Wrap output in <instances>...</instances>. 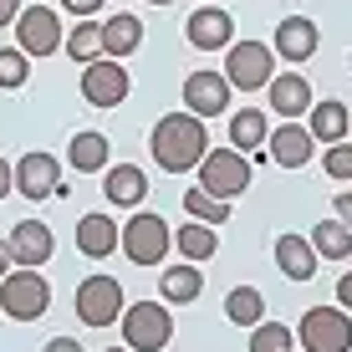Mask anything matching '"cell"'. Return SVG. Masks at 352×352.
<instances>
[{
    "mask_svg": "<svg viewBox=\"0 0 352 352\" xmlns=\"http://www.w3.org/2000/svg\"><path fill=\"white\" fill-rule=\"evenodd\" d=\"M123 342L133 352H164L174 342V311H168V301H133V307H123Z\"/></svg>",
    "mask_w": 352,
    "mask_h": 352,
    "instance_id": "2",
    "label": "cell"
},
{
    "mask_svg": "<svg viewBox=\"0 0 352 352\" xmlns=\"http://www.w3.org/2000/svg\"><path fill=\"white\" fill-rule=\"evenodd\" d=\"M204 291V271L194 261H179L164 271V301H199Z\"/></svg>",
    "mask_w": 352,
    "mask_h": 352,
    "instance_id": "26",
    "label": "cell"
},
{
    "mask_svg": "<svg viewBox=\"0 0 352 352\" xmlns=\"http://www.w3.org/2000/svg\"><path fill=\"white\" fill-rule=\"evenodd\" d=\"M265 113L261 107H245V113L230 118V148L235 153H250V148H265Z\"/></svg>",
    "mask_w": 352,
    "mask_h": 352,
    "instance_id": "24",
    "label": "cell"
},
{
    "mask_svg": "<svg viewBox=\"0 0 352 352\" xmlns=\"http://www.w3.org/2000/svg\"><path fill=\"white\" fill-rule=\"evenodd\" d=\"M225 82L230 92H256L276 77V52L265 41H230L225 46Z\"/></svg>",
    "mask_w": 352,
    "mask_h": 352,
    "instance_id": "4",
    "label": "cell"
},
{
    "mask_svg": "<svg viewBox=\"0 0 352 352\" xmlns=\"http://www.w3.org/2000/svg\"><path fill=\"white\" fill-rule=\"evenodd\" d=\"M16 189L26 194V199H52V194H62V164H56L52 153H26V159L16 164Z\"/></svg>",
    "mask_w": 352,
    "mask_h": 352,
    "instance_id": "14",
    "label": "cell"
},
{
    "mask_svg": "<svg viewBox=\"0 0 352 352\" xmlns=\"http://www.w3.org/2000/svg\"><path fill=\"white\" fill-rule=\"evenodd\" d=\"M296 342L307 352H352V317L342 307H311L296 327Z\"/></svg>",
    "mask_w": 352,
    "mask_h": 352,
    "instance_id": "7",
    "label": "cell"
},
{
    "mask_svg": "<svg viewBox=\"0 0 352 352\" xmlns=\"http://www.w3.org/2000/svg\"><path fill=\"white\" fill-rule=\"evenodd\" d=\"M10 261L16 265H26V271H41L46 261H52V250H56V240H52V230H46L41 220H21L16 230H10Z\"/></svg>",
    "mask_w": 352,
    "mask_h": 352,
    "instance_id": "13",
    "label": "cell"
},
{
    "mask_svg": "<svg viewBox=\"0 0 352 352\" xmlns=\"http://www.w3.org/2000/svg\"><path fill=\"white\" fill-rule=\"evenodd\" d=\"M148 6H174V0H148Z\"/></svg>",
    "mask_w": 352,
    "mask_h": 352,
    "instance_id": "41",
    "label": "cell"
},
{
    "mask_svg": "<svg viewBox=\"0 0 352 352\" xmlns=\"http://www.w3.org/2000/svg\"><path fill=\"white\" fill-rule=\"evenodd\" d=\"M10 189H16V164H6V159H0V199H6Z\"/></svg>",
    "mask_w": 352,
    "mask_h": 352,
    "instance_id": "36",
    "label": "cell"
},
{
    "mask_svg": "<svg viewBox=\"0 0 352 352\" xmlns=\"http://www.w3.org/2000/svg\"><path fill=\"white\" fill-rule=\"evenodd\" d=\"M204 118H194V113H168L153 123V159H159L164 174H189V168H199V159L210 148H204Z\"/></svg>",
    "mask_w": 352,
    "mask_h": 352,
    "instance_id": "1",
    "label": "cell"
},
{
    "mask_svg": "<svg viewBox=\"0 0 352 352\" xmlns=\"http://www.w3.org/2000/svg\"><path fill=\"white\" fill-rule=\"evenodd\" d=\"M102 194L113 204H143L148 179H143V168H133V164H113V168H107V179H102Z\"/></svg>",
    "mask_w": 352,
    "mask_h": 352,
    "instance_id": "22",
    "label": "cell"
},
{
    "mask_svg": "<svg viewBox=\"0 0 352 352\" xmlns=\"http://www.w3.org/2000/svg\"><path fill=\"white\" fill-rule=\"evenodd\" d=\"M107 352H133V347H107Z\"/></svg>",
    "mask_w": 352,
    "mask_h": 352,
    "instance_id": "42",
    "label": "cell"
},
{
    "mask_svg": "<svg viewBox=\"0 0 352 352\" xmlns=\"http://www.w3.org/2000/svg\"><path fill=\"white\" fill-rule=\"evenodd\" d=\"M128 67L113 62V56H97V62L82 67V97H87L92 107H118L128 97Z\"/></svg>",
    "mask_w": 352,
    "mask_h": 352,
    "instance_id": "10",
    "label": "cell"
},
{
    "mask_svg": "<svg viewBox=\"0 0 352 352\" xmlns=\"http://www.w3.org/2000/svg\"><path fill=\"white\" fill-rule=\"evenodd\" d=\"M62 46H67L72 62L87 67V62H97V56H102V26H97V21H77V31H72Z\"/></svg>",
    "mask_w": 352,
    "mask_h": 352,
    "instance_id": "29",
    "label": "cell"
},
{
    "mask_svg": "<svg viewBox=\"0 0 352 352\" xmlns=\"http://www.w3.org/2000/svg\"><path fill=\"white\" fill-rule=\"evenodd\" d=\"M311 123H307V133L317 143H327V148H332V143H342L347 138V128H352V113L342 102H337V97H327V102H311Z\"/></svg>",
    "mask_w": 352,
    "mask_h": 352,
    "instance_id": "19",
    "label": "cell"
},
{
    "mask_svg": "<svg viewBox=\"0 0 352 352\" xmlns=\"http://www.w3.org/2000/svg\"><path fill=\"white\" fill-rule=\"evenodd\" d=\"M311 250H317V261H347L352 256V230L332 214V220H322L311 230Z\"/></svg>",
    "mask_w": 352,
    "mask_h": 352,
    "instance_id": "23",
    "label": "cell"
},
{
    "mask_svg": "<svg viewBox=\"0 0 352 352\" xmlns=\"http://www.w3.org/2000/svg\"><path fill=\"white\" fill-rule=\"evenodd\" d=\"M276 62H307V56H317V26H311L307 16H286L281 26H276V41H271Z\"/></svg>",
    "mask_w": 352,
    "mask_h": 352,
    "instance_id": "17",
    "label": "cell"
},
{
    "mask_svg": "<svg viewBox=\"0 0 352 352\" xmlns=\"http://www.w3.org/2000/svg\"><path fill=\"white\" fill-rule=\"evenodd\" d=\"M10 265H16V261H10V245H6V240H0V281H6V276H10Z\"/></svg>",
    "mask_w": 352,
    "mask_h": 352,
    "instance_id": "40",
    "label": "cell"
},
{
    "mask_svg": "<svg viewBox=\"0 0 352 352\" xmlns=\"http://www.w3.org/2000/svg\"><path fill=\"white\" fill-rule=\"evenodd\" d=\"M118 235H123V230H118V220H107V214H82V220H77V250L92 256V261L113 256Z\"/></svg>",
    "mask_w": 352,
    "mask_h": 352,
    "instance_id": "18",
    "label": "cell"
},
{
    "mask_svg": "<svg viewBox=\"0 0 352 352\" xmlns=\"http://www.w3.org/2000/svg\"><path fill=\"white\" fill-rule=\"evenodd\" d=\"M332 214L352 230V194H337V199H332Z\"/></svg>",
    "mask_w": 352,
    "mask_h": 352,
    "instance_id": "35",
    "label": "cell"
},
{
    "mask_svg": "<svg viewBox=\"0 0 352 352\" xmlns=\"http://www.w3.org/2000/svg\"><path fill=\"white\" fill-rule=\"evenodd\" d=\"M77 317L82 327H113L123 317V281L118 276H87L77 286Z\"/></svg>",
    "mask_w": 352,
    "mask_h": 352,
    "instance_id": "8",
    "label": "cell"
},
{
    "mask_svg": "<svg viewBox=\"0 0 352 352\" xmlns=\"http://www.w3.org/2000/svg\"><path fill=\"white\" fill-rule=\"evenodd\" d=\"M62 41H67L62 36V16H56L52 6H31V10L16 16V46L26 56H52Z\"/></svg>",
    "mask_w": 352,
    "mask_h": 352,
    "instance_id": "9",
    "label": "cell"
},
{
    "mask_svg": "<svg viewBox=\"0 0 352 352\" xmlns=\"http://www.w3.org/2000/svg\"><path fill=\"white\" fill-rule=\"evenodd\" d=\"M67 164L77 168V174L107 168V138H102V133H77V138L67 143Z\"/></svg>",
    "mask_w": 352,
    "mask_h": 352,
    "instance_id": "25",
    "label": "cell"
},
{
    "mask_svg": "<svg viewBox=\"0 0 352 352\" xmlns=\"http://www.w3.org/2000/svg\"><path fill=\"white\" fill-rule=\"evenodd\" d=\"M62 6L72 10V16H82V21H87V16H97V10H102V0H62Z\"/></svg>",
    "mask_w": 352,
    "mask_h": 352,
    "instance_id": "34",
    "label": "cell"
},
{
    "mask_svg": "<svg viewBox=\"0 0 352 352\" xmlns=\"http://www.w3.org/2000/svg\"><path fill=\"white\" fill-rule=\"evenodd\" d=\"M327 179H352V143H332L327 148Z\"/></svg>",
    "mask_w": 352,
    "mask_h": 352,
    "instance_id": "33",
    "label": "cell"
},
{
    "mask_svg": "<svg viewBox=\"0 0 352 352\" xmlns=\"http://www.w3.org/2000/svg\"><path fill=\"white\" fill-rule=\"evenodd\" d=\"M265 148H271V159L281 168H307L311 153H317V138H311L301 123H281L276 133H265Z\"/></svg>",
    "mask_w": 352,
    "mask_h": 352,
    "instance_id": "15",
    "label": "cell"
},
{
    "mask_svg": "<svg viewBox=\"0 0 352 352\" xmlns=\"http://www.w3.org/2000/svg\"><path fill=\"white\" fill-rule=\"evenodd\" d=\"M46 307H52V286H46L41 271H10L6 281H0V311H6L10 322H41Z\"/></svg>",
    "mask_w": 352,
    "mask_h": 352,
    "instance_id": "3",
    "label": "cell"
},
{
    "mask_svg": "<svg viewBox=\"0 0 352 352\" xmlns=\"http://www.w3.org/2000/svg\"><path fill=\"white\" fill-rule=\"evenodd\" d=\"M250 164H245V153H235V148H210L199 159V189L204 194H214V199H235V194H245L250 189Z\"/></svg>",
    "mask_w": 352,
    "mask_h": 352,
    "instance_id": "5",
    "label": "cell"
},
{
    "mask_svg": "<svg viewBox=\"0 0 352 352\" xmlns=\"http://www.w3.org/2000/svg\"><path fill=\"white\" fill-rule=\"evenodd\" d=\"M174 245H179V256H184V261L199 265V261H210L214 250H220V240H214V225H199V220H194V225H184V230L174 235Z\"/></svg>",
    "mask_w": 352,
    "mask_h": 352,
    "instance_id": "27",
    "label": "cell"
},
{
    "mask_svg": "<svg viewBox=\"0 0 352 352\" xmlns=\"http://www.w3.org/2000/svg\"><path fill=\"white\" fill-rule=\"evenodd\" d=\"M225 107H230L225 72H189V77H184V113H194V118H220Z\"/></svg>",
    "mask_w": 352,
    "mask_h": 352,
    "instance_id": "12",
    "label": "cell"
},
{
    "mask_svg": "<svg viewBox=\"0 0 352 352\" xmlns=\"http://www.w3.org/2000/svg\"><path fill=\"white\" fill-rule=\"evenodd\" d=\"M199 6H220V0H199Z\"/></svg>",
    "mask_w": 352,
    "mask_h": 352,
    "instance_id": "43",
    "label": "cell"
},
{
    "mask_svg": "<svg viewBox=\"0 0 352 352\" xmlns=\"http://www.w3.org/2000/svg\"><path fill=\"white\" fill-rule=\"evenodd\" d=\"M118 245L128 250V261H133V265H159V261L168 256V245H174V230L164 225V214L143 210V214H133V220L123 225Z\"/></svg>",
    "mask_w": 352,
    "mask_h": 352,
    "instance_id": "6",
    "label": "cell"
},
{
    "mask_svg": "<svg viewBox=\"0 0 352 352\" xmlns=\"http://www.w3.org/2000/svg\"><path fill=\"white\" fill-rule=\"evenodd\" d=\"M138 46H143V21L138 16H128V10H123V16H107L102 21V56H113V62H118V56H133Z\"/></svg>",
    "mask_w": 352,
    "mask_h": 352,
    "instance_id": "20",
    "label": "cell"
},
{
    "mask_svg": "<svg viewBox=\"0 0 352 352\" xmlns=\"http://www.w3.org/2000/svg\"><path fill=\"white\" fill-rule=\"evenodd\" d=\"M337 307H342V311H352V271L342 276V281H337Z\"/></svg>",
    "mask_w": 352,
    "mask_h": 352,
    "instance_id": "37",
    "label": "cell"
},
{
    "mask_svg": "<svg viewBox=\"0 0 352 352\" xmlns=\"http://www.w3.org/2000/svg\"><path fill=\"white\" fill-rule=\"evenodd\" d=\"M184 36H189L194 52H225V46L235 41V16H230L225 6H199L189 16Z\"/></svg>",
    "mask_w": 352,
    "mask_h": 352,
    "instance_id": "11",
    "label": "cell"
},
{
    "mask_svg": "<svg viewBox=\"0 0 352 352\" xmlns=\"http://www.w3.org/2000/svg\"><path fill=\"white\" fill-rule=\"evenodd\" d=\"M184 214H189V220H199V225H220V220H230V204L214 199V194H204L199 184H194V189L184 194Z\"/></svg>",
    "mask_w": 352,
    "mask_h": 352,
    "instance_id": "30",
    "label": "cell"
},
{
    "mask_svg": "<svg viewBox=\"0 0 352 352\" xmlns=\"http://www.w3.org/2000/svg\"><path fill=\"white\" fill-rule=\"evenodd\" d=\"M21 16V0H0V26H16Z\"/></svg>",
    "mask_w": 352,
    "mask_h": 352,
    "instance_id": "38",
    "label": "cell"
},
{
    "mask_svg": "<svg viewBox=\"0 0 352 352\" xmlns=\"http://www.w3.org/2000/svg\"><path fill=\"white\" fill-rule=\"evenodd\" d=\"M276 265H281V276H291V281H311L317 276V250L301 235H281L276 240Z\"/></svg>",
    "mask_w": 352,
    "mask_h": 352,
    "instance_id": "21",
    "label": "cell"
},
{
    "mask_svg": "<svg viewBox=\"0 0 352 352\" xmlns=\"http://www.w3.org/2000/svg\"><path fill=\"white\" fill-rule=\"evenodd\" d=\"M265 92H271V107L276 113L286 118H301V113H311V102H317V97H311V82L301 77V72H281V77H271L265 82Z\"/></svg>",
    "mask_w": 352,
    "mask_h": 352,
    "instance_id": "16",
    "label": "cell"
},
{
    "mask_svg": "<svg viewBox=\"0 0 352 352\" xmlns=\"http://www.w3.org/2000/svg\"><path fill=\"white\" fill-rule=\"evenodd\" d=\"M31 77V56L21 46H0V87H26Z\"/></svg>",
    "mask_w": 352,
    "mask_h": 352,
    "instance_id": "32",
    "label": "cell"
},
{
    "mask_svg": "<svg viewBox=\"0 0 352 352\" xmlns=\"http://www.w3.org/2000/svg\"><path fill=\"white\" fill-rule=\"evenodd\" d=\"M225 317L235 322V327L265 322V296H261L256 286H235V291H230V301H225Z\"/></svg>",
    "mask_w": 352,
    "mask_h": 352,
    "instance_id": "28",
    "label": "cell"
},
{
    "mask_svg": "<svg viewBox=\"0 0 352 352\" xmlns=\"http://www.w3.org/2000/svg\"><path fill=\"white\" fill-rule=\"evenodd\" d=\"M46 352H82V342H72V337H52Z\"/></svg>",
    "mask_w": 352,
    "mask_h": 352,
    "instance_id": "39",
    "label": "cell"
},
{
    "mask_svg": "<svg viewBox=\"0 0 352 352\" xmlns=\"http://www.w3.org/2000/svg\"><path fill=\"white\" fill-rule=\"evenodd\" d=\"M296 347V332L286 322H256V337H250V352H291Z\"/></svg>",
    "mask_w": 352,
    "mask_h": 352,
    "instance_id": "31",
    "label": "cell"
}]
</instances>
